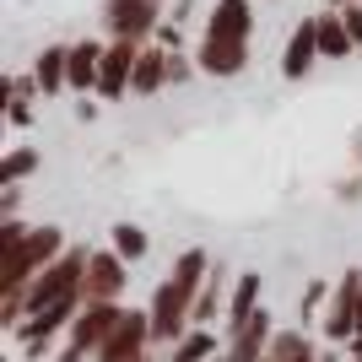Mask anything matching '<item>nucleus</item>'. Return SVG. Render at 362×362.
I'll use <instances>...</instances> for the list:
<instances>
[{
  "label": "nucleus",
  "instance_id": "obj_23",
  "mask_svg": "<svg viewBox=\"0 0 362 362\" xmlns=\"http://www.w3.org/2000/svg\"><path fill=\"white\" fill-rule=\"evenodd\" d=\"M157 38H163V49H179V22H173V28L163 22V28H157Z\"/></svg>",
  "mask_w": 362,
  "mask_h": 362
},
{
  "label": "nucleus",
  "instance_id": "obj_13",
  "mask_svg": "<svg viewBox=\"0 0 362 362\" xmlns=\"http://www.w3.org/2000/svg\"><path fill=\"white\" fill-rule=\"evenodd\" d=\"M168 65H173V54L168 49H141L136 60V81H130V92H157L168 81Z\"/></svg>",
  "mask_w": 362,
  "mask_h": 362
},
{
  "label": "nucleus",
  "instance_id": "obj_19",
  "mask_svg": "<svg viewBox=\"0 0 362 362\" xmlns=\"http://www.w3.org/2000/svg\"><path fill=\"white\" fill-rule=\"evenodd\" d=\"M206 357H211V335H206V330H189L179 346H173V357H168V362H206Z\"/></svg>",
  "mask_w": 362,
  "mask_h": 362
},
{
  "label": "nucleus",
  "instance_id": "obj_2",
  "mask_svg": "<svg viewBox=\"0 0 362 362\" xmlns=\"http://www.w3.org/2000/svg\"><path fill=\"white\" fill-rule=\"evenodd\" d=\"M103 22H108L114 38L141 44L146 33L163 28V0H108V6H103Z\"/></svg>",
  "mask_w": 362,
  "mask_h": 362
},
{
  "label": "nucleus",
  "instance_id": "obj_24",
  "mask_svg": "<svg viewBox=\"0 0 362 362\" xmlns=\"http://www.w3.org/2000/svg\"><path fill=\"white\" fill-rule=\"evenodd\" d=\"M357 335H362V319H357Z\"/></svg>",
  "mask_w": 362,
  "mask_h": 362
},
{
  "label": "nucleus",
  "instance_id": "obj_25",
  "mask_svg": "<svg viewBox=\"0 0 362 362\" xmlns=\"http://www.w3.org/2000/svg\"><path fill=\"white\" fill-rule=\"evenodd\" d=\"M136 362H146V357H136Z\"/></svg>",
  "mask_w": 362,
  "mask_h": 362
},
{
  "label": "nucleus",
  "instance_id": "obj_5",
  "mask_svg": "<svg viewBox=\"0 0 362 362\" xmlns=\"http://www.w3.org/2000/svg\"><path fill=\"white\" fill-rule=\"evenodd\" d=\"M124 259L114 255V249H103V255H92L87 259V281H81V298L87 303H114L124 292Z\"/></svg>",
  "mask_w": 362,
  "mask_h": 362
},
{
  "label": "nucleus",
  "instance_id": "obj_16",
  "mask_svg": "<svg viewBox=\"0 0 362 362\" xmlns=\"http://www.w3.org/2000/svg\"><path fill=\"white\" fill-rule=\"evenodd\" d=\"M255 298H259V276H243L233 303H227V325H233V330H243V325L255 319Z\"/></svg>",
  "mask_w": 362,
  "mask_h": 362
},
{
  "label": "nucleus",
  "instance_id": "obj_22",
  "mask_svg": "<svg viewBox=\"0 0 362 362\" xmlns=\"http://www.w3.org/2000/svg\"><path fill=\"white\" fill-rule=\"evenodd\" d=\"M33 119V108H28V98H11V124H28Z\"/></svg>",
  "mask_w": 362,
  "mask_h": 362
},
{
  "label": "nucleus",
  "instance_id": "obj_10",
  "mask_svg": "<svg viewBox=\"0 0 362 362\" xmlns=\"http://www.w3.org/2000/svg\"><path fill=\"white\" fill-rule=\"evenodd\" d=\"M195 65L206 76H238L249 65V44H227V38H200V54Z\"/></svg>",
  "mask_w": 362,
  "mask_h": 362
},
{
  "label": "nucleus",
  "instance_id": "obj_4",
  "mask_svg": "<svg viewBox=\"0 0 362 362\" xmlns=\"http://www.w3.org/2000/svg\"><path fill=\"white\" fill-rule=\"evenodd\" d=\"M151 341V314H119V325H114V335L103 341V351H98V362H136L141 346Z\"/></svg>",
  "mask_w": 362,
  "mask_h": 362
},
{
  "label": "nucleus",
  "instance_id": "obj_1",
  "mask_svg": "<svg viewBox=\"0 0 362 362\" xmlns=\"http://www.w3.org/2000/svg\"><path fill=\"white\" fill-rule=\"evenodd\" d=\"M200 287H206V255L189 249V255H179L173 276H168L163 287H157V298H151V341H184L179 330L195 319Z\"/></svg>",
  "mask_w": 362,
  "mask_h": 362
},
{
  "label": "nucleus",
  "instance_id": "obj_8",
  "mask_svg": "<svg viewBox=\"0 0 362 362\" xmlns=\"http://www.w3.org/2000/svg\"><path fill=\"white\" fill-rule=\"evenodd\" d=\"M319 60V16H303L298 28H292L287 38V54H281V76L287 81H298V76H308Z\"/></svg>",
  "mask_w": 362,
  "mask_h": 362
},
{
  "label": "nucleus",
  "instance_id": "obj_12",
  "mask_svg": "<svg viewBox=\"0 0 362 362\" xmlns=\"http://www.w3.org/2000/svg\"><path fill=\"white\" fill-rule=\"evenodd\" d=\"M98 71H103V44H76L71 49V87L76 92H87V87H98Z\"/></svg>",
  "mask_w": 362,
  "mask_h": 362
},
{
  "label": "nucleus",
  "instance_id": "obj_7",
  "mask_svg": "<svg viewBox=\"0 0 362 362\" xmlns=\"http://www.w3.org/2000/svg\"><path fill=\"white\" fill-rule=\"evenodd\" d=\"M136 60H141V44H124V38H114V44L103 49V71H98V92L103 98H119L130 81H136Z\"/></svg>",
  "mask_w": 362,
  "mask_h": 362
},
{
  "label": "nucleus",
  "instance_id": "obj_18",
  "mask_svg": "<svg viewBox=\"0 0 362 362\" xmlns=\"http://www.w3.org/2000/svg\"><path fill=\"white\" fill-rule=\"evenodd\" d=\"M114 255H119V259H141V255H146V233H141L136 222H119V227H114Z\"/></svg>",
  "mask_w": 362,
  "mask_h": 362
},
{
  "label": "nucleus",
  "instance_id": "obj_20",
  "mask_svg": "<svg viewBox=\"0 0 362 362\" xmlns=\"http://www.w3.org/2000/svg\"><path fill=\"white\" fill-rule=\"evenodd\" d=\"M216 303H222V276H216V281H206V287H200V298H195V325H206V319L216 314Z\"/></svg>",
  "mask_w": 362,
  "mask_h": 362
},
{
  "label": "nucleus",
  "instance_id": "obj_6",
  "mask_svg": "<svg viewBox=\"0 0 362 362\" xmlns=\"http://www.w3.org/2000/svg\"><path fill=\"white\" fill-rule=\"evenodd\" d=\"M119 314L124 308H114V303H87V308L76 314V325H71V346L76 351H103V341L114 335Z\"/></svg>",
  "mask_w": 362,
  "mask_h": 362
},
{
  "label": "nucleus",
  "instance_id": "obj_11",
  "mask_svg": "<svg viewBox=\"0 0 362 362\" xmlns=\"http://www.w3.org/2000/svg\"><path fill=\"white\" fill-rule=\"evenodd\" d=\"M265 346H271V314L259 308L243 330H233V351H227V362H265V357H259Z\"/></svg>",
  "mask_w": 362,
  "mask_h": 362
},
{
  "label": "nucleus",
  "instance_id": "obj_21",
  "mask_svg": "<svg viewBox=\"0 0 362 362\" xmlns=\"http://www.w3.org/2000/svg\"><path fill=\"white\" fill-rule=\"evenodd\" d=\"M341 22H346L351 44H362V0H346V11H341Z\"/></svg>",
  "mask_w": 362,
  "mask_h": 362
},
{
  "label": "nucleus",
  "instance_id": "obj_14",
  "mask_svg": "<svg viewBox=\"0 0 362 362\" xmlns=\"http://www.w3.org/2000/svg\"><path fill=\"white\" fill-rule=\"evenodd\" d=\"M33 76H38V87H44V92L71 87V49H44L38 65H33Z\"/></svg>",
  "mask_w": 362,
  "mask_h": 362
},
{
  "label": "nucleus",
  "instance_id": "obj_3",
  "mask_svg": "<svg viewBox=\"0 0 362 362\" xmlns=\"http://www.w3.org/2000/svg\"><path fill=\"white\" fill-rule=\"evenodd\" d=\"M357 319H362V271H346V281L330 298V314H325V335L346 341V335H357Z\"/></svg>",
  "mask_w": 362,
  "mask_h": 362
},
{
  "label": "nucleus",
  "instance_id": "obj_9",
  "mask_svg": "<svg viewBox=\"0 0 362 362\" xmlns=\"http://www.w3.org/2000/svg\"><path fill=\"white\" fill-rule=\"evenodd\" d=\"M249 28H255L249 0H216L206 16V38H227V44H249Z\"/></svg>",
  "mask_w": 362,
  "mask_h": 362
},
{
  "label": "nucleus",
  "instance_id": "obj_15",
  "mask_svg": "<svg viewBox=\"0 0 362 362\" xmlns=\"http://www.w3.org/2000/svg\"><path fill=\"white\" fill-rule=\"evenodd\" d=\"M351 33H346V22L341 16H319V60H346L351 54Z\"/></svg>",
  "mask_w": 362,
  "mask_h": 362
},
{
  "label": "nucleus",
  "instance_id": "obj_17",
  "mask_svg": "<svg viewBox=\"0 0 362 362\" xmlns=\"http://www.w3.org/2000/svg\"><path fill=\"white\" fill-rule=\"evenodd\" d=\"M33 168H38V151H33V146L11 151V157H6V163H0V189H11L16 179H28Z\"/></svg>",
  "mask_w": 362,
  "mask_h": 362
}]
</instances>
